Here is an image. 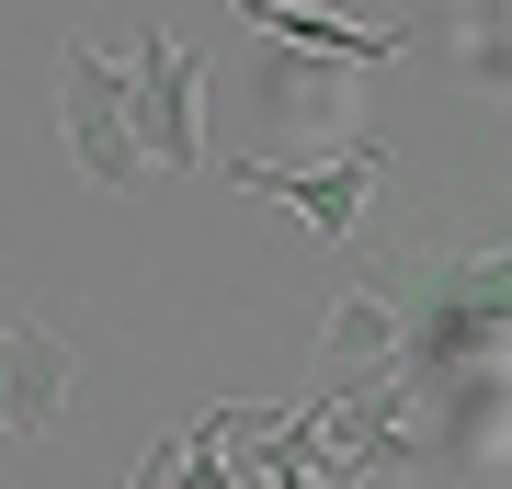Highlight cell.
<instances>
[{
    "label": "cell",
    "mask_w": 512,
    "mask_h": 489,
    "mask_svg": "<svg viewBox=\"0 0 512 489\" xmlns=\"http://www.w3.org/2000/svg\"><path fill=\"white\" fill-rule=\"evenodd\" d=\"M501 308H512V262L501 251H478V262H421V296H410V319H399V387H410V410L421 399H444L456 376H490L501 364Z\"/></svg>",
    "instance_id": "obj_1"
},
{
    "label": "cell",
    "mask_w": 512,
    "mask_h": 489,
    "mask_svg": "<svg viewBox=\"0 0 512 489\" xmlns=\"http://www.w3.org/2000/svg\"><path fill=\"white\" fill-rule=\"evenodd\" d=\"M57 126H69L80 182H103V194H137V182H148L137 103H126V57H103V46H57Z\"/></svg>",
    "instance_id": "obj_2"
},
{
    "label": "cell",
    "mask_w": 512,
    "mask_h": 489,
    "mask_svg": "<svg viewBox=\"0 0 512 489\" xmlns=\"http://www.w3.org/2000/svg\"><path fill=\"white\" fill-rule=\"evenodd\" d=\"M217 182H239L251 205H285V217H308L330 251H342V239H353V217H365V194L387 182V148H365V137H353L342 160H262V148H228V160H217Z\"/></svg>",
    "instance_id": "obj_3"
},
{
    "label": "cell",
    "mask_w": 512,
    "mask_h": 489,
    "mask_svg": "<svg viewBox=\"0 0 512 489\" xmlns=\"http://www.w3.org/2000/svg\"><path fill=\"white\" fill-rule=\"evenodd\" d=\"M194 57L148 23V35L126 46V103H137V148H148V171H194L205 160V103H194Z\"/></svg>",
    "instance_id": "obj_4"
},
{
    "label": "cell",
    "mask_w": 512,
    "mask_h": 489,
    "mask_svg": "<svg viewBox=\"0 0 512 489\" xmlns=\"http://www.w3.org/2000/svg\"><path fill=\"white\" fill-rule=\"evenodd\" d=\"M57 410H69V342L46 319H0V433L46 444Z\"/></svg>",
    "instance_id": "obj_5"
},
{
    "label": "cell",
    "mask_w": 512,
    "mask_h": 489,
    "mask_svg": "<svg viewBox=\"0 0 512 489\" xmlns=\"http://www.w3.org/2000/svg\"><path fill=\"white\" fill-rule=\"evenodd\" d=\"M239 35H274V46H308L330 69H387L410 46V23H342V12H308V0H228Z\"/></svg>",
    "instance_id": "obj_6"
},
{
    "label": "cell",
    "mask_w": 512,
    "mask_h": 489,
    "mask_svg": "<svg viewBox=\"0 0 512 489\" xmlns=\"http://www.w3.org/2000/svg\"><path fill=\"white\" fill-rule=\"evenodd\" d=\"M262 57H251V114L262 126H330V103H342V80L353 69H330V57H308V46H274V35H251Z\"/></svg>",
    "instance_id": "obj_7"
},
{
    "label": "cell",
    "mask_w": 512,
    "mask_h": 489,
    "mask_svg": "<svg viewBox=\"0 0 512 489\" xmlns=\"http://www.w3.org/2000/svg\"><path fill=\"white\" fill-rule=\"evenodd\" d=\"M387 353H399V296L353 273L342 308H330V330H319V364H330V376H365V364H387Z\"/></svg>",
    "instance_id": "obj_8"
}]
</instances>
